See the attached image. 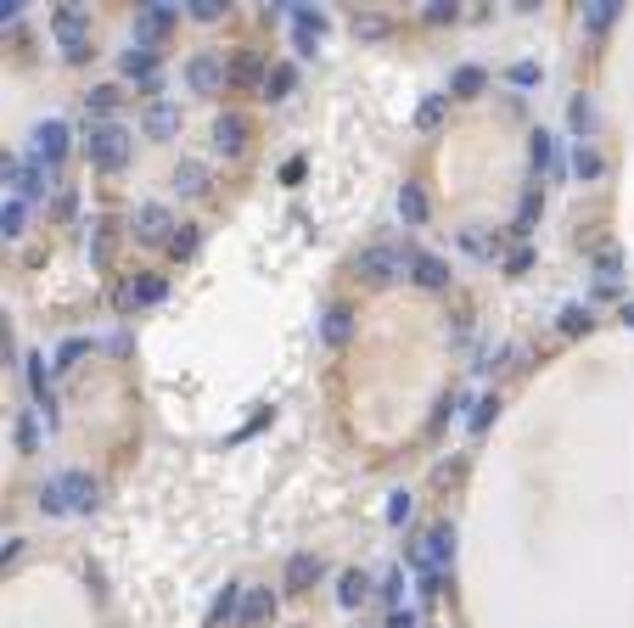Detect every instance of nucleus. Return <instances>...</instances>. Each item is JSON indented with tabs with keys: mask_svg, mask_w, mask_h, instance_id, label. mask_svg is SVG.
<instances>
[{
	"mask_svg": "<svg viewBox=\"0 0 634 628\" xmlns=\"http://www.w3.org/2000/svg\"><path fill=\"white\" fill-rule=\"evenodd\" d=\"M405 259L410 253H398V247H365V253L354 259V276L365 286H388V281L405 276Z\"/></svg>",
	"mask_w": 634,
	"mask_h": 628,
	"instance_id": "nucleus-4",
	"label": "nucleus"
},
{
	"mask_svg": "<svg viewBox=\"0 0 634 628\" xmlns=\"http://www.w3.org/2000/svg\"><path fill=\"white\" fill-rule=\"evenodd\" d=\"M494 415H500V399H494V393H483V399L472 404V415H467V427H472V432H483V427L494 421Z\"/></svg>",
	"mask_w": 634,
	"mask_h": 628,
	"instance_id": "nucleus-37",
	"label": "nucleus"
},
{
	"mask_svg": "<svg viewBox=\"0 0 634 628\" xmlns=\"http://www.w3.org/2000/svg\"><path fill=\"white\" fill-rule=\"evenodd\" d=\"M175 130H180V107H175V101H152V107H146V135L168 140Z\"/></svg>",
	"mask_w": 634,
	"mask_h": 628,
	"instance_id": "nucleus-19",
	"label": "nucleus"
},
{
	"mask_svg": "<svg viewBox=\"0 0 634 628\" xmlns=\"http://www.w3.org/2000/svg\"><path fill=\"white\" fill-rule=\"evenodd\" d=\"M443 113H450V96H427V101L416 107V123H421V130H438Z\"/></svg>",
	"mask_w": 634,
	"mask_h": 628,
	"instance_id": "nucleus-34",
	"label": "nucleus"
},
{
	"mask_svg": "<svg viewBox=\"0 0 634 628\" xmlns=\"http://www.w3.org/2000/svg\"><path fill=\"white\" fill-rule=\"evenodd\" d=\"M12 180H17V157L0 152V185H12Z\"/></svg>",
	"mask_w": 634,
	"mask_h": 628,
	"instance_id": "nucleus-53",
	"label": "nucleus"
},
{
	"mask_svg": "<svg viewBox=\"0 0 634 628\" xmlns=\"http://www.w3.org/2000/svg\"><path fill=\"white\" fill-rule=\"evenodd\" d=\"M589 320H595V314H589V303H584V309H578V303H567V309H561V331H567V337L589 331Z\"/></svg>",
	"mask_w": 634,
	"mask_h": 628,
	"instance_id": "nucleus-38",
	"label": "nucleus"
},
{
	"mask_svg": "<svg viewBox=\"0 0 634 628\" xmlns=\"http://www.w3.org/2000/svg\"><path fill=\"white\" fill-rule=\"evenodd\" d=\"M483 85H489V73H483V68H472V62L450 73V96H483Z\"/></svg>",
	"mask_w": 634,
	"mask_h": 628,
	"instance_id": "nucleus-29",
	"label": "nucleus"
},
{
	"mask_svg": "<svg viewBox=\"0 0 634 628\" xmlns=\"http://www.w3.org/2000/svg\"><path fill=\"white\" fill-rule=\"evenodd\" d=\"M247 140H253V118L247 113H219L214 118V146H219L225 157H242Z\"/></svg>",
	"mask_w": 634,
	"mask_h": 628,
	"instance_id": "nucleus-8",
	"label": "nucleus"
},
{
	"mask_svg": "<svg viewBox=\"0 0 634 628\" xmlns=\"http://www.w3.org/2000/svg\"><path fill=\"white\" fill-rule=\"evenodd\" d=\"M618 320H623V326H634V303H618Z\"/></svg>",
	"mask_w": 634,
	"mask_h": 628,
	"instance_id": "nucleus-56",
	"label": "nucleus"
},
{
	"mask_svg": "<svg viewBox=\"0 0 634 628\" xmlns=\"http://www.w3.org/2000/svg\"><path fill=\"white\" fill-rule=\"evenodd\" d=\"M527 269H534V247H511L505 253V276H527Z\"/></svg>",
	"mask_w": 634,
	"mask_h": 628,
	"instance_id": "nucleus-44",
	"label": "nucleus"
},
{
	"mask_svg": "<svg viewBox=\"0 0 634 628\" xmlns=\"http://www.w3.org/2000/svg\"><path fill=\"white\" fill-rule=\"evenodd\" d=\"M175 17H180V6H168V0L141 6V12H135V46H158V39L175 29Z\"/></svg>",
	"mask_w": 634,
	"mask_h": 628,
	"instance_id": "nucleus-6",
	"label": "nucleus"
},
{
	"mask_svg": "<svg viewBox=\"0 0 634 628\" xmlns=\"http://www.w3.org/2000/svg\"><path fill=\"white\" fill-rule=\"evenodd\" d=\"M421 595H427V600L443 595V573H438V567H421Z\"/></svg>",
	"mask_w": 634,
	"mask_h": 628,
	"instance_id": "nucleus-48",
	"label": "nucleus"
},
{
	"mask_svg": "<svg viewBox=\"0 0 634 628\" xmlns=\"http://www.w3.org/2000/svg\"><path fill=\"white\" fill-rule=\"evenodd\" d=\"M460 247H467V253H477V259H494V253H500V236L489 242L483 230H467V236H460Z\"/></svg>",
	"mask_w": 634,
	"mask_h": 628,
	"instance_id": "nucleus-42",
	"label": "nucleus"
},
{
	"mask_svg": "<svg viewBox=\"0 0 634 628\" xmlns=\"http://www.w3.org/2000/svg\"><path fill=\"white\" fill-rule=\"evenodd\" d=\"M17 444H23V449H34V444H39V432H34L29 415H23V427H17Z\"/></svg>",
	"mask_w": 634,
	"mask_h": 628,
	"instance_id": "nucleus-54",
	"label": "nucleus"
},
{
	"mask_svg": "<svg viewBox=\"0 0 634 628\" xmlns=\"http://www.w3.org/2000/svg\"><path fill=\"white\" fill-rule=\"evenodd\" d=\"M23 219H29V202H0V236H23Z\"/></svg>",
	"mask_w": 634,
	"mask_h": 628,
	"instance_id": "nucleus-33",
	"label": "nucleus"
},
{
	"mask_svg": "<svg viewBox=\"0 0 634 628\" xmlns=\"http://www.w3.org/2000/svg\"><path fill=\"white\" fill-rule=\"evenodd\" d=\"M225 85H264V62L259 56H236L225 68Z\"/></svg>",
	"mask_w": 634,
	"mask_h": 628,
	"instance_id": "nucleus-27",
	"label": "nucleus"
},
{
	"mask_svg": "<svg viewBox=\"0 0 634 628\" xmlns=\"http://www.w3.org/2000/svg\"><path fill=\"white\" fill-rule=\"evenodd\" d=\"M17 550H23V539H6V544H0V567H12Z\"/></svg>",
	"mask_w": 634,
	"mask_h": 628,
	"instance_id": "nucleus-55",
	"label": "nucleus"
},
{
	"mask_svg": "<svg viewBox=\"0 0 634 628\" xmlns=\"http://www.w3.org/2000/svg\"><path fill=\"white\" fill-rule=\"evenodd\" d=\"M219 12H225V0H192V17H197V23H214Z\"/></svg>",
	"mask_w": 634,
	"mask_h": 628,
	"instance_id": "nucleus-47",
	"label": "nucleus"
},
{
	"mask_svg": "<svg viewBox=\"0 0 634 628\" xmlns=\"http://www.w3.org/2000/svg\"><path fill=\"white\" fill-rule=\"evenodd\" d=\"M51 34L62 39L68 62H84V56H90V12H84V6H56V12H51Z\"/></svg>",
	"mask_w": 634,
	"mask_h": 628,
	"instance_id": "nucleus-2",
	"label": "nucleus"
},
{
	"mask_svg": "<svg viewBox=\"0 0 634 628\" xmlns=\"http://www.w3.org/2000/svg\"><path fill=\"white\" fill-rule=\"evenodd\" d=\"M118 101H124V96H118V85H96L90 96H84V107H90L101 123H107V113H118Z\"/></svg>",
	"mask_w": 634,
	"mask_h": 628,
	"instance_id": "nucleus-32",
	"label": "nucleus"
},
{
	"mask_svg": "<svg viewBox=\"0 0 634 628\" xmlns=\"http://www.w3.org/2000/svg\"><path fill=\"white\" fill-rule=\"evenodd\" d=\"M175 185H180L185 197H202V191H208V163H197V157H185L180 169H175Z\"/></svg>",
	"mask_w": 634,
	"mask_h": 628,
	"instance_id": "nucleus-26",
	"label": "nucleus"
},
{
	"mask_svg": "<svg viewBox=\"0 0 634 628\" xmlns=\"http://www.w3.org/2000/svg\"><path fill=\"white\" fill-rule=\"evenodd\" d=\"M84 353H90V343H84V337H73V343H62V348H56V365H51V370H68V365H79Z\"/></svg>",
	"mask_w": 634,
	"mask_h": 628,
	"instance_id": "nucleus-43",
	"label": "nucleus"
},
{
	"mask_svg": "<svg viewBox=\"0 0 634 628\" xmlns=\"http://www.w3.org/2000/svg\"><path fill=\"white\" fill-rule=\"evenodd\" d=\"M62 157H68V123H62V118H46V123L34 130V163L56 169Z\"/></svg>",
	"mask_w": 634,
	"mask_h": 628,
	"instance_id": "nucleus-10",
	"label": "nucleus"
},
{
	"mask_svg": "<svg viewBox=\"0 0 634 628\" xmlns=\"http://www.w3.org/2000/svg\"><path fill=\"white\" fill-rule=\"evenodd\" d=\"M163 292H168V281H163V276H146V269H141L135 281L118 286V309H152V303H163Z\"/></svg>",
	"mask_w": 634,
	"mask_h": 628,
	"instance_id": "nucleus-12",
	"label": "nucleus"
},
{
	"mask_svg": "<svg viewBox=\"0 0 634 628\" xmlns=\"http://www.w3.org/2000/svg\"><path fill=\"white\" fill-rule=\"evenodd\" d=\"M595 276H601V286H612V281L623 276V259L612 253V247H601V253H595Z\"/></svg>",
	"mask_w": 634,
	"mask_h": 628,
	"instance_id": "nucleus-39",
	"label": "nucleus"
},
{
	"mask_svg": "<svg viewBox=\"0 0 634 628\" xmlns=\"http://www.w3.org/2000/svg\"><path fill=\"white\" fill-rule=\"evenodd\" d=\"M84 152H90V163L96 169H124V163H130V152H135V135L124 130V123H90V140H84Z\"/></svg>",
	"mask_w": 634,
	"mask_h": 628,
	"instance_id": "nucleus-1",
	"label": "nucleus"
},
{
	"mask_svg": "<svg viewBox=\"0 0 634 628\" xmlns=\"http://www.w3.org/2000/svg\"><path fill=\"white\" fill-rule=\"evenodd\" d=\"M612 23H618V0H589V6H584V29L589 34H601Z\"/></svg>",
	"mask_w": 634,
	"mask_h": 628,
	"instance_id": "nucleus-31",
	"label": "nucleus"
},
{
	"mask_svg": "<svg viewBox=\"0 0 634 628\" xmlns=\"http://www.w3.org/2000/svg\"><path fill=\"white\" fill-rule=\"evenodd\" d=\"M39 511H46V516H68V511H62V494H56V477L39 488Z\"/></svg>",
	"mask_w": 634,
	"mask_h": 628,
	"instance_id": "nucleus-45",
	"label": "nucleus"
},
{
	"mask_svg": "<svg viewBox=\"0 0 634 628\" xmlns=\"http://www.w3.org/2000/svg\"><path fill=\"white\" fill-rule=\"evenodd\" d=\"M130 230H135L141 242H168V236H175V214H168L163 202H141V208H135V225H130Z\"/></svg>",
	"mask_w": 634,
	"mask_h": 628,
	"instance_id": "nucleus-13",
	"label": "nucleus"
},
{
	"mask_svg": "<svg viewBox=\"0 0 634 628\" xmlns=\"http://www.w3.org/2000/svg\"><path fill=\"white\" fill-rule=\"evenodd\" d=\"M281 180L298 185V180H304V157H287V163H281Z\"/></svg>",
	"mask_w": 634,
	"mask_h": 628,
	"instance_id": "nucleus-52",
	"label": "nucleus"
},
{
	"mask_svg": "<svg viewBox=\"0 0 634 628\" xmlns=\"http://www.w3.org/2000/svg\"><path fill=\"white\" fill-rule=\"evenodd\" d=\"M527 163H534L539 174L556 169V135H551V130H534V135H527Z\"/></svg>",
	"mask_w": 634,
	"mask_h": 628,
	"instance_id": "nucleus-23",
	"label": "nucleus"
},
{
	"mask_svg": "<svg viewBox=\"0 0 634 628\" xmlns=\"http://www.w3.org/2000/svg\"><path fill=\"white\" fill-rule=\"evenodd\" d=\"M567 123H573V135L589 146V140H595V130H601V118H595V101H589V96H573V107H567Z\"/></svg>",
	"mask_w": 634,
	"mask_h": 628,
	"instance_id": "nucleus-22",
	"label": "nucleus"
},
{
	"mask_svg": "<svg viewBox=\"0 0 634 628\" xmlns=\"http://www.w3.org/2000/svg\"><path fill=\"white\" fill-rule=\"evenodd\" d=\"M287 12H292V39H298V56H314V46H321V34H326V12L292 6V0H287Z\"/></svg>",
	"mask_w": 634,
	"mask_h": 628,
	"instance_id": "nucleus-11",
	"label": "nucleus"
},
{
	"mask_svg": "<svg viewBox=\"0 0 634 628\" xmlns=\"http://www.w3.org/2000/svg\"><path fill=\"white\" fill-rule=\"evenodd\" d=\"M259 90H264V101H287L292 90H298V68H292V62H276V68L264 73Z\"/></svg>",
	"mask_w": 634,
	"mask_h": 628,
	"instance_id": "nucleus-21",
	"label": "nucleus"
},
{
	"mask_svg": "<svg viewBox=\"0 0 634 628\" xmlns=\"http://www.w3.org/2000/svg\"><path fill=\"white\" fill-rule=\"evenodd\" d=\"M388 628H421V617H416V612H405V606H393V617H388Z\"/></svg>",
	"mask_w": 634,
	"mask_h": 628,
	"instance_id": "nucleus-50",
	"label": "nucleus"
},
{
	"mask_svg": "<svg viewBox=\"0 0 634 628\" xmlns=\"http://www.w3.org/2000/svg\"><path fill=\"white\" fill-rule=\"evenodd\" d=\"M398 590H405V573H388V578H382V600L398 606Z\"/></svg>",
	"mask_w": 634,
	"mask_h": 628,
	"instance_id": "nucleus-49",
	"label": "nucleus"
},
{
	"mask_svg": "<svg viewBox=\"0 0 634 628\" xmlns=\"http://www.w3.org/2000/svg\"><path fill=\"white\" fill-rule=\"evenodd\" d=\"M354 34H359V39H382V34H388V17L359 12V17H354Z\"/></svg>",
	"mask_w": 634,
	"mask_h": 628,
	"instance_id": "nucleus-41",
	"label": "nucleus"
},
{
	"mask_svg": "<svg viewBox=\"0 0 634 628\" xmlns=\"http://www.w3.org/2000/svg\"><path fill=\"white\" fill-rule=\"evenodd\" d=\"M405 269H410V281L427 286V292H443V286H450V264H443L438 253H410Z\"/></svg>",
	"mask_w": 634,
	"mask_h": 628,
	"instance_id": "nucleus-14",
	"label": "nucleus"
},
{
	"mask_svg": "<svg viewBox=\"0 0 634 628\" xmlns=\"http://www.w3.org/2000/svg\"><path fill=\"white\" fill-rule=\"evenodd\" d=\"M398 219H405L410 230H416V225H427V191H421L416 180L398 185Z\"/></svg>",
	"mask_w": 634,
	"mask_h": 628,
	"instance_id": "nucleus-20",
	"label": "nucleus"
},
{
	"mask_svg": "<svg viewBox=\"0 0 634 628\" xmlns=\"http://www.w3.org/2000/svg\"><path fill=\"white\" fill-rule=\"evenodd\" d=\"M56 494H62V511L73 516H90L101 505V483L90 471H56Z\"/></svg>",
	"mask_w": 634,
	"mask_h": 628,
	"instance_id": "nucleus-5",
	"label": "nucleus"
},
{
	"mask_svg": "<svg viewBox=\"0 0 634 628\" xmlns=\"http://www.w3.org/2000/svg\"><path fill=\"white\" fill-rule=\"evenodd\" d=\"M90 230H96V236H90V264H107V253H113V225L96 219Z\"/></svg>",
	"mask_w": 634,
	"mask_h": 628,
	"instance_id": "nucleus-36",
	"label": "nucleus"
},
{
	"mask_svg": "<svg viewBox=\"0 0 634 628\" xmlns=\"http://www.w3.org/2000/svg\"><path fill=\"white\" fill-rule=\"evenodd\" d=\"M163 247H168L175 259H192V253H197V225H175V236H168Z\"/></svg>",
	"mask_w": 634,
	"mask_h": 628,
	"instance_id": "nucleus-35",
	"label": "nucleus"
},
{
	"mask_svg": "<svg viewBox=\"0 0 634 628\" xmlns=\"http://www.w3.org/2000/svg\"><path fill=\"white\" fill-rule=\"evenodd\" d=\"M405 556H410L416 573H421V567H438V573H443V567L455 561V528H450V522H438V528H427Z\"/></svg>",
	"mask_w": 634,
	"mask_h": 628,
	"instance_id": "nucleus-3",
	"label": "nucleus"
},
{
	"mask_svg": "<svg viewBox=\"0 0 634 628\" xmlns=\"http://www.w3.org/2000/svg\"><path fill=\"white\" fill-rule=\"evenodd\" d=\"M321 337H326L331 348H343V343L354 337V309H348V303H331V309L321 314Z\"/></svg>",
	"mask_w": 634,
	"mask_h": 628,
	"instance_id": "nucleus-18",
	"label": "nucleus"
},
{
	"mask_svg": "<svg viewBox=\"0 0 634 628\" xmlns=\"http://www.w3.org/2000/svg\"><path fill=\"white\" fill-rule=\"evenodd\" d=\"M365 595H371V578L359 573V567H348L343 578H337V606H348V612H354V606L365 600Z\"/></svg>",
	"mask_w": 634,
	"mask_h": 628,
	"instance_id": "nucleus-24",
	"label": "nucleus"
},
{
	"mask_svg": "<svg viewBox=\"0 0 634 628\" xmlns=\"http://www.w3.org/2000/svg\"><path fill=\"white\" fill-rule=\"evenodd\" d=\"M242 590H247V583H225V590H219V600H214V612H208V628H219V623H236Z\"/></svg>",
	"mask_w": 634,
	"mask_h": 628,
	"instance_id": "nucleus-25",
	"label": "nucleus"
},
{
	"mask_svg": "<svg viewBox=\"0 0 634 628\" xmlns=\"http://www.w3.org/2000/svg\"><path fill=\"white\" fill-rule=\"evenodd\" d=\"M321 573H326V561L314 556V550H298V556L287 561V573H281V590L287 595H309L314 583H321Z\"/></svg>",
	"mask_w": 634,
	"mask_h": 628,
	"instance_id": "nucleus-9",
	"label": "nucleus"
},
{
	"mask_svg": "<svg viewBox=\"0 0 634 628\" xmlns=\"http://www.w3.org/2000/svg\"><path fill=\"white\" fill-rule=\"evenodd\" d=\"M410 505H416V499H410L405 488H398V494H388V522H405V516H410Z\"/></svg>",
	"mask_w": 634,
	"mask_h": 628,
	"instance_id": "nucleus-46",
	"label": "nucleus"
},
{
	"mask_svg": "<svg viewBox=\"0 0 634 628\" xmlns=\"http://www.w3.org/2000/svg\"><path fill=\"white\" fill-rule=\"evenodd\" d=\"M118 68L130 73V79H141L146 90H158V51L152 46H135V39H130V51L118 56Z\"/></svg>",
	"mask_w": 634,
	"mask_h": 628,
	"instance_id": "nucleus-16",
	"label": "nucleus"
},
{
	"mask_svg": "<svg viewBox=\"0 0 634 628\" xmlns=\"http://www.w3.org/2000/svg\"><path fill=\"white\" fill-rule=\"evenodd\" d=\"M539 208H544V191H539V185H527V191H522V208H517V236H527V230H534V219H539Z\"/></svg>",
	"mask_w": 634,
	"mask_h": 628,
	"instance_id": "nucleus-30",
	"label": "nucleus"
},
{
	"mask_svg": "<svg viewBox=\"0 0 634 628\" xmlns=\"http://www.w3.org/2000/svg\"><path fill=\"white\" fill-rule=\"evenodd\" d=\"M573 174H578V180H601V174H606V157L595 152V146L578 140V146H573Z\"/></svg>",
	"mask_w": 634,
	"mask_h": 628,
	"instance_id": "nucleus-28",
	"label": "nucleus"
},
{
	"mask_svg": "<svg viewBox=\"0 0 634 628\" xmlns=\"http://www.w3.org/2000/svg\"><path fill=\"white\" fill-rule=\"evenodd\" d=\"M534 79H539L534 62H517V68H511V85H534Z\"/></svg>",
	"mask_w": 634,
	"mask_h": 628,
	"instance_id": "nucleus-51",
	"label": "nucleus"
},
{
	"mask_svg": "<svg viewBox=\"0 0 634 628\" xmlns=\"http://www.w3.org/2000/svg\"><path fill=\"white\" fill-rule=\"evenodd\" d=\"M12 185H17V202H34V197H46V191H51V169L29 157L23 169H17V180H12Z\"/></svg>",
	"mask_w": 634,
	"mask_h": 628,
	"instance_id": "nucleus-17",
	"label": "nucleus"
},
{
	"mask_svg": "<svg viewBox=\"0 0 634 628\" xmlns=\"http://www.w3.org/2000/svg\"><path fill=\"white\" fill-rule=\"evenodd\" d=\"M185 85H192L197 96H214V90H225V56H214V51H197L192 62H185Z\"/></svg>",
	"mask_w": 634,
	"mask_h": 628,
	"instance_id": "nucleus-7",
	"label": "nucleus"
},
{
	"mask_svg": "<svg viewBox=\"0 0 634 628\" xmlns=\"http://www.w3.org/2000/svg\"><path fill=\"white\" fill-rule=\"evenodd\" d=\"M270 617H276V595H270V590H242L236 628H264Z\"/></svg>",
	"mask_w": 634,
	"mask_h": 628,
	"instance_id": "nucleus-15",
	"label": "nucleus"
},
{
	"mask_svg": "<svg viewBox=\"0 0 634 628\" xmlns=\"http://www.w3.org/2000/svg\"><path fill=\"white\" fill-rule=\"evenodd\" d=\"M29 382H34V399L51 410V387H46V360H39V353H29Z\"/></svg>",
	"mask_w": 634,
	"mask_h": 628,
	"instance_id": "nucleus-40",
	"label": "nucleus"
}]
</instances>
